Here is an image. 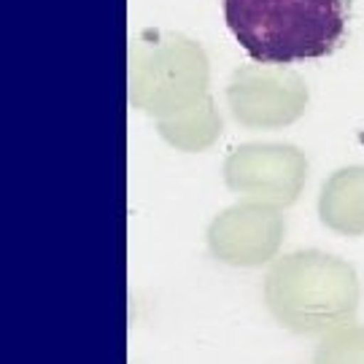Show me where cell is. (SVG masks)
Segmentation results:
<instances>
[{
	"label": "cell",
	"mask_w": 364,
	"mask_h": 364,
	"mask_svg": "<svg viewBox=\"0 0 364 364\" xmlns=\"http://www.w3.org/2000/svg\"><path fill=\"white\" fill-rule=\"evenodd\" d=\"M224 22L259 65L335 54L348 38L353 0H221Z\"/></svg>",
	"instance_id": "cell-1"
},
{
	"label": "cell",
	"mask_w": 364,
	"mask_h": 364,
	"mask_svg": "<svg viewBox=\"0 0 364 364\" xmlns=\"http://www.w3.org/2000/svg\"><path fill=\"white\" fill-rule=\"evenodd\" d=\"M362 299L356 270L346 259L305 248L287 254L264 278V302L294 335H326L351 324Z\"/></svg>",
	"instance_id": "cell-2"
},
{
	"label": "cell",
	"mask_w": 364,
	"mask_h": 364,
	"mask_svg": "<svg viewBox=\"0 0 364 364\" xmlns=\"http://www.w3.org/2000/svg\"><path fill=\"white\" fill-rule=\"evenodd\" d=\"M227 183L262 205L287 208L305 189L308 159L297 146L248 144L240 146L224 165Z\"/></svg>",
	"instance_id": "cell-3"
},
{
	"label": "cell",
	"mask_w": 364,
	"mask_h": 364,
	"mask_svg": "<svg viewBox=\"0 0 364 364\" xmlns=\"http://www.w3.org/2000/svg\"><path fill=\"white\" fill-rule=\"evenodd\" d=\"M235 117L248 127H287L308 108L305 78L284 65H254L240 70L230 87Z\"/></svg>",
	"instance_id": "cell-4"
},
{
	"label": "cell",
	"mask_w": 364,
	"mask_h": 364,
	"mask_svg": "<svg viewBox=\"0 0 364 364\" xmlns=\"http://www.w3.org/2000/svg\"><path fill=\"white\" fill-rule=\"evenodd\" d=\"M210 251L227 264L257 267L273 259L284 240V216L275 205L248 203L224 210L210 227Z\"/></svg>",
	"instance_id": "cell-5"
},
{
	"label": "cell",
	"mask_w": 364,
	"mask_h": 364,
	"mask_svg": "<svg viewBox=\"0 0 364 364\" xmlns=\"http://www.w3.org/2000/svg\"><path fill=\"white\" fill-rule=\"evenodd\" d=\"M318 216L340 235H364V168H343L332 173L318 195Z\"/></svg>",
	"instance_id": "cell-6"
},
{
	"label": "cell",
	"mask_w": 364,
	"mask_h": 364,
	"mask_svg": "<svg viewBox=\"0 0 364 364\" xmlns=\"http://www.w3.org/2000/svg\"><path fill=\"white\" fill-rule=\"evenodd\" d=\"M313 364H364V326L346 324L326 332L313 351Z\"/></svg>",
	"instance_id": "cell-7"
}]
</instances>
